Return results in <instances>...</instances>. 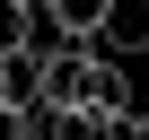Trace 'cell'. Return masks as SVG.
<instances>
[{
  "instance_id": "1",
  "label": "cell",
  "mask_w": 149,
  "mask_h": 140,
  "mask_svg": "<svg viewBox=\"0 0 149 140\" xmlns=\"http://www.w3.org/2000/svg\"><path fill=\"white\" fill-rule=\"evenodd\" d=\"M97 44H105V53H123V61H140V53H149V0H105Z\"/></svg>"
},
{
  "instance_id": "2",
  "label": "cell",
  "mask_w": 149,
  "mask_h": 140,
  "mask_svg": "<svg viewBox=\"0 0 149 140\" xmlns=\"http://www.w3.org/2000/svg\"><path fill=\"white\" fill-rule=\"evenodd\" d=\"M0 96H9V105H35V96H44V53H35V44L0 53Z\"/></svg>"
},
{
  "instance_id": "3",
  "label": "cell",
  "mask_w": 149,
  "mask_h": 140,
  "mask_svg": "<svg viewBox=\"0 0 149 140\" xmlns=\"http://www.w3.org/2000/svg\"><path fill=\"white\" fill-rule=\"evenodd\" d=\"M44 18H53L61 35H97V18H105V0H44Z\"/></svg>"
},
{
  "instance_id": "4",
  "label": "cell",
  "mask_w": 149,
  "mask_h": 140,
  "mask_svg": "<svg viewBox=\"0 0 149 140\" xmlns=\"http://www.w3.org/2000/svg\"><path fill=\"white\" fill-rule=\"evenodd\" d=\"M35 44V0H0V53Z\"/></svg>"
},
{
  "instance_id": "5",
  "label": "cell",
  "mask_w": 149,
  "mask_h": 140,
  "mask_svg": "<svg viewBox=\"0 0 149 140\" xmlns=\"http://www.w3.org/2000/svg\"><path fill=\"white\" fill-rule=\"evenodd\" d=\"M0 140H35L26 131V105H9V96H0Z\"/></svg>"
},
{
  "instance_id": "6",
  "label": "cell",
  "mask_w": 149,
  "mask_h": 140,
  "mask_svg": "<svg viewBox=\"0 0 149 140\" xmlns=\"http://www.w3.org/2000/svg\"><path fill=\"white\" fill-rule=\"evenodd\" d=\"M114 140H149V105H140V114H132V123H123Z\"/></svg>"
}]
</instances>
